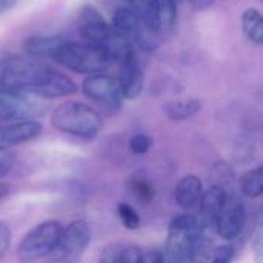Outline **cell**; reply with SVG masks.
Wrapping results in <instances>:
<instances>
[{"mask_svg":"<svg viewBox=\"0 0 263 263\" xmlns=\"http://www.w3.org/2000/svg\"><path fill=\"white\" fill-rule=\"evenodd\" d=\"M91 227L85 220H74L62 234L48 256V263H77L91 243Z\"/></svg>","mask_w":263,"mask_h":263,"instance_id":"7","label":"cell"},{"mask_svg":"<svg viewBox=\"0 0 263 263\" xmlns=\"http://www.w3.org/2000/svg\"><path fill=\"white\" fill-rule=\"evenodd\" d=\"M245 223H247V211L242 199L234 193L227 194L223 208L216 222L217 234L223 240H234L242 234Z\"/></svg>","mask_w":263,"mask_h":263,"instance_id":"12","label":"cell"},{"mask_svg":"<svg viewBox=\"0 0 263 263\" xmlns=\"http://www.w3.org/2000/svg\"><path fill=\"white\" fill-rule=\"evenodd\" d=\"M0 86L40 99H57L77 92V85L42 59L12 55L0 60Z\"/></svg>","mask_w":263,"mask_h":263,"instance_id":"1","label":"cell"},{"mask_svg":"<svg viewBox=\"0 0 263 263\" xmlns=\"http://www.w3.org/2000/svg\"><path fill=\"white\" fill-rule=\"evenodd\" d=\"M174 2H176V3H179V2H180V0H174Z\"/></svg>","mask_w":263,"mask_h":263,"instance_id":"36","label":"cell"},{"mask_svg":"<svg viewBox=\"0 0 263 263\" xmlns=\"http://www.w3.org/2000/svg\"><path fill=\"white\" fill-rule=\"evenodd\" d=\"M117 80L123 99L136 100L140 97L145 85V74L136 54L120 63V76Z\"/></svg>","mask_w":263,"mask_h":263,"instance_id":"14","label":"cell"},{"mask_svg":"<svg viewBox=\"0 0 263 263\" xmlns=\"http://www.w3.org/2000/svg\"><path fill=\"white\" fill-rule=\"evenodd\" d=\"M79 29L85 42L105 51L112 62L122 63L136 54V48L108 23L92 6H85L79 17Z\"/></svg>","mask_w":263,"mask_h":263,"instance_id":"2","label":"cell"},{"mask_svg":"<svg viewBox=\"0 0 263 263\" xmlns=\"http://www.w3.org/2000/svg\"><path fill=\"white\" fill-rule=\"evenodd\" d=\"M200 225L197 219L191 214L176 216L168 228V239L165 254L176 263H190L191 247Z\"/></svg>","mask_w":263,"mask_h":263,"instance_id":"8","label":"cell"},{"mask_svg":"<svg viewBox=\"0 0 263 263\" xmlns=\"http://www.w3.org/2000/svg\"><path fill=\"white\" fill-rule=\"evenodd\" d=\"M9 247H11V230L8 223L0 220V260L5 257Z\"/></svg>","mask_w":263,"mask_h":263,"instance_id":"28","label":"cell"},{"mask_svg":"<svg viewBox=\"0 0 263 263\" xmlns=\"http://www.w3.org/2000/svg\"><path fill=\"white\" fill-rule=\"evenodd\" d=\"M48 105L43 99L0 86V120H34L42 116Z\"/></svg>","mask_w":263,"mask_h":263,"instance_id":"9","label":"cell"},{"mask_svg":"<svg viewBox=\"0 0 263 263\" xmlns=\"http://www.w3.org/2000/svg\"><path fill=\"white\" fill-rule=\"evenodd\" d=\"M153 146V139L146 134H136L129 139V149L137 154V156H143L146 154Z\"/></svg>","mask_w":263,"mask_h":263,"instance_id":"24","label":"cell"},{"mask_svg":"<svg viewBox=\"0 0 263 263\" xmlns=\"http://www.w3.org/2000/svg\"><path fill=\"white\" fill-rule=\"evenodd\" d=\"M128 6L143 17L160 34L170 31L177 17V3L174 0H126Z\"/></svg>","mask_w":263,"mask_h":263,"instance_id":"11","label":"cell"},{"mask_svg":"<svg viewBox=\"0 0 263 263\" xmlns=\"http://www.w3.org/2000/svg\"><path fill=\"white\" fill-rule=\"evenodd\" d=\"M117 216L122 222V225L129 230V231H136L140 228V223H142V219L139 216V213L136 211V208L128 203V202H120L117 205Z\"/></svg>","mask_w":263,"mask_h":263,"instance_id":"22","label":"cell"},{"mask_svg":"<svg viewBox=\"0 0 263 263\" xmlns=\"http://www.w3.org/2000/svg\"><path fill=\"white\" fill-rule=\"evenodd\" d=\"M63 225L59 220H46L25 234L17 248V257L22 263H32L48 257L54 250Z\"/></svg>","mask_w":263,"mask_h":263,"instance_id":"6","label":"cell"},{"mask_svg":"<svg viewBox=\"0 0 263 263\" xmlns=\"http://www.w3.org/2000/svg\"><path fill=\"white\" fill-rule=\"evenodd\" d=\"M128 190L133 193V196L143 205H148L154 200L156 197V190H154V185L151 183V180H148L145 176H133L129 180H128Z\"/></svg>","mask_w":263,"mask_h":263,"instance_id":"21","label":"cell"},{"mask_svg":"<svg viewBox=\"0 0 263 263\" xmlns=\"http://www.w3.org/2000/svg\"><path fill=\"white\" fill-rule=\"evenodd\" d=\"M260 2H262V0H260Z\"/></svg>","mask_w":263,"mask_h":263,"instance_id":"37","label":"cell"},{"mask_svg":"<svg viewBox=\"0 0 263 263\" xmlns=\"http://www.w3.org/2000/svg\"><path fill=\"white\" fill-rule=\"evenodd\" d=\"M202 193H203L202 180L194 174H188V176H183L176 185L174 199L180 208L191 210L199 203Z\"/></svg>","mask_w":263,"mask_h":263,"instance_id":"16","label":"cell"},{"mask_svg":"<svg viewBox=\"0 0 263 263\" xmlns=\"http://www.w3.org/2000/svg\"><path fill=\"white\" fill-rule=\"evenodd\" d=\"M123 250H125V247L120 243H112V245L106 247L105 250H102L97 263H119Z\"/></svg>","mask_w":263,"mask_h":263,"instance_id":"27","label":"cell"},{"mask_svg":"<svg viewBox=\"0 0 263 263\" xmlns=\"http://www.w3.org/2000/svg\"><path fill=\"white\" fill-rule=\"evenodd\" d=\"M12 191V186L9 183H0V200L8 197Z\"/></svg>","mask_w":263,"mask_h":263,"instance_id":"33","label":"cell"},{"mask_svg":"<svg viewBox=\"0 0 263 263\" xmlns=\"http://www.w3.org/2000/svg\"><path fill=\"white\" fill-rule=\"evenodd\" d=\"M111 25L134 48L143 52H154L162 43V34L129 6L117 8Z\"/></svg>","mask_w":263,"mask_h":263,"instance_id":"5","label":"cell"},{"mask_svg":"<svg viewBox=\"0 0 263 263\" xmlns=\"http://www.w3.org/2000/svg\"><path fill=\"white\" fill-rule=\"evenodd\" d=\"M251 250L254 253L256 263H263V227L262 222H259L251 233Z\"/></svg>","mask_w":263,"mask_h":263,"instance_id":"26","label":"cell"},{"mask_svg":"<svg viewBox=\"0 0 263 263\" xmlns=\"http://www.w3.org/2000/svg\"><path fill=\"white\" fill-rule=\"evenodd\" d=\"M83 94L103 108L105 112L114 114L122 108V91L119 80L108 74H92L83 80L82 85Z\"/></svg>","mask_w":263,"mask_h":263,"instance_id":"10","label":"cell"},{"mask_svg":"<svg viewBox=\"0 0 263 263\" xmlns=\"http://www.w3.org/2000/svg\"><path fill=\"white\" fill-rule=\"evenodd\" d=\"M233 259L234 248L231 245H219L213 248L208 263H233Z\"/></svg>","mask_w":263,"mask_h":263,"instance_id":"25","label":"cell"},{"mask_svg":"<svg viewBox=\"0 0 263 263\" xmlns=\"http://www.w3.org/2000/svg\"><path fill=\"white\" fill-rule=\"evenodd\" d=\"M2 12H3V9H2V5H0V14H2Z\"/></svg>","mask_w":263,"mask_h":263,"instance_id":"35","label":"cell"},{"mask_svg":"<svg viewBox=\"0 0 263 263\" xmlns=\"http://www.w3.org/2000/svg\"><path fill=\"white\" fill-rule=\"evenodd\" d=\"M211 179H213V185L225 188L234 180V171L228 163L219 162L211 170Z\"/></svg>","mask_w":263,"mask_h":263,"instance_id":"23","label":"cell"},{"mask_svg":"<svg viewBox=\"0 0 263 263\" xmlns=\"http://www.w3.org/2000/svg\"><path fill=\"white\" fill-rule=\"evenodd\" d=\"M240 193L248 199H257L263 194V168L256 166L240 177Z\"/></svg>","mask_w":263,"mask_h":263,"instance_id":"19","label":"cell"},{"mask_svg":"<svg viewBox=\"0 0 263 263\" xmlns=\"http://www.w3.org/2000/svg\"><path fill=\"white\" fill-rule=\"evenodd\" d=\"M51 59L66 69L85 76L100 74L112 65V60L105 51L86 42L77 43L63 40L55 48Z\"/></svg>","mask_w":263,"mask_h":263,"instance_id":"4","label":"cell"},{"mask_svg":"<svg viewBox=\"0 0 263 263\" xmlns=\"http://www.w3.org/2000/svg\"><path fill=\"white\" fill-rule=\"evenodd\" d=\"M51 125L63 134L83 140H92L100 133L103 120L89 105L71 100L59 105L52 111Z\"/></svg>","mask_w":263,"mask_h":263,"instance_id":"3","label":"cell"},{"mask_svg":"<svg viewBox=\"0 0 263 263\" xmlns=\"http://www.w3.org/2000/svg\"><path fill=\"white\" fill-rule=\"evenodd\" d=\"M227 194L228 193L225 188L216 186V185H211V188H208L205 193H202V197L199 200L200 202V208H199L200 217L197 220L200 228H203L206 231H213L216 228V222L223 208Z\"/></svg>","mask_w":263,"mask_h":263,"instance_id":"15","label":"cell"},{"mask_svg":"<svg viewBox=\"0 0 263 263\" xmlns=\"http://www.w3.org/2000/svg\"><path fill=\"white\" fill-rule=\"evenodd\" d=\"M14 154L8 149H0V179L9 174V171L14 166Z\"/></svg>","mask_w":263,"mask_h":263,"instance_id":"29","label":"cell"},{"mask_svg":"<svg viewBox=\"0 0 263 263\" xmlns=\"http://www.w3.org/2000/svg\"><path fill=\"white\" fill-rule=\"evenodd\" d=\"M163 263H176L171 257H168L166 254H163Z\"/></svg>","mask_w":263,"mask_h":263,"instance_id":"34","label":"cell"},{"mask_svg":"<svg viewBox=\"0 0 263 263\" xmlns=\"http://www.w3.org/2000/svg\"><path fill=\"white\" fill-rule=\"evenodd\" d=\"M242 29L245 35L257 46L263 43V17L259 9L247 8L242 14Z\"/></svg>","mask_w":263,"mask_h":263,"instance_id":"18","label":"cell"},{"mask_svg":"<svg viewBox=\"0 0 263 263\" xmlns=\"http://www.w3.org/2000/svg\"><path fill=\"white\" fill-rule=\"evenodd\" d=\"M188 2L197 11H205V9H208L214 3V0H188Z\"/></svg>","mask_w":263,"mask_h":263,"instance_id":"32","label":"cell"},{"mask_svg":"<svg viewBox=\"0 0 263 263\" xmlns=\"http://www.w3.org/2000/svg\"><path fill=\"white\" fill-rule=\"evenodd\" d=\"M42 129L43 126L37 120H20L0 126V149H9L34 140L42 134Z\"/></svg>","mask_w":263,"mask_h":263,"instance_id":"13","label":"cell"},{"mask_svg":"<svg viewBox=\"0 0 263 263\" xmlns=\"http://www.w3.org/2000/svg\"><path fill=\"white\" fill-rule=\"evenodd\" d=\"M202 105L199 100L188 99V100H177L170 102L165 106V112L171 120H186L193 116H196L200 111Z\"/></svg>","mask_w":263,"mask_h":263,"instance_id":"20","label":"cell"},{"mask_svg":"<svg viewBox=\"0 0 263 263\" xmlns=\"http://www.w3.org/2000/svg\"><path fill=\"white\" fill-rule=\"evenodd\" d=\"M140 263H163V253L160 251H148L142 253Z\"/></svg>","mask_w":263,"mask_h":263,"instance_id":"31","label":"cell"},{"mask_svg":"<svg viewBox=\"0 0 263 263\" xmlns=\"http://www.w3.org/2000/svg\"><path fill=\"white\" fill-rule=\"evenodd\" d=\"M140 260H142V251L137 247H125L119 263H140Z\"/></svg>","mask_w":263,"mask_h":263,"instance_id":"30","label":"cell"},{"mask_svg":"<svg viewBox=\"0 0 263 263\" xmlns=\"http://www.w3.org/2000/svg\"><path fill=\"white\" fill-rule=\"evenodd\" d=\"M65 39L60 35H37L31 37L25 42L26 52L37 59H51L55 48L63 42Z\"/></svg>","mask_w":263,"mask_h":263,"instance_id":"17","label":"cell"}]
</instances>
